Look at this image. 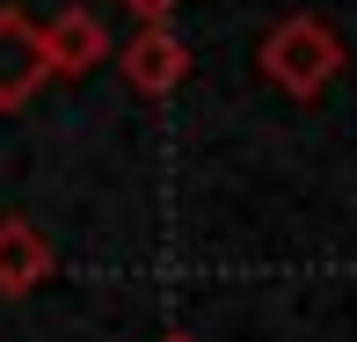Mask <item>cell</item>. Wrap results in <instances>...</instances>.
<instances>
[{"label":"cell","mask_w":357,"mask_h":342,"mask_svg":"<svg viewBox=\"0 0 357 342\" xmlns=\"http://www.w3.org/2000/svg\"><path fill=\"white\" fill-rule=\"evenodd\" d=\"M255 66H263V80L278 95H291V102H314V95H328L335 80H343L350 66V44L343 29L328 22V15H284V22H270V37L255 44Z\"/></svg>","instance_id":"1"},{"label":"cell","mask_w":357,"mask_h":342,"mask_svg":"<svg viewBox=\"0 0 357 342\" xmlns=\"http://www.w3.org/2000/svg\"><path fill=\"white\" fill-rule=\"evenodd\" d=\"M124 15H132V22H175V8H183V0H117Z\"/></svg>","instance_id":"6"},{"label":"cell","mask_w":357,"mask_h":342,"mask_svg":"<svg viewBox=\"0 0 357 342\" xmlns=\"http://www.w3.org/2000/svg\"><path fill=\"white\" fill-rule=\"evenodd\" d=\"M109 59H117V80L139 102H160L190 80V44L175 37V22H139L124 44H109Z\"/></svg>","instance_id":"2"},{"label":"cell","mask_w":357,"mask_h":342,"mask_svg":"<svg viewBox=\"0 0 357 342\" xmlns=\"http://www.w3.org/2000/svg\"><path fill=\"white\" fill-rule=\"evenodd\" d=\"M52 80V59H44V29L37 15L22 8H0V117H15V109L29 102V95Z\"/></svg>","instance_id":"3"},{"label":"cell","mask_w":357,"mask_h":342,"mask_svg":"<svg viewBox=\"0 0 357 342\" xmlns=\"http://www.w3.org/2000/svg\"><path fill=\"white\" fill-rule=\"evenodd\" d=\"M160 342H197V335H183V328H175V335H160Z\"/></svg>","instance_id":"7"},{"label":"cell","mask_w":357,"mask_h":342,"mask_svg":"<svg viewBox=\"0 0 357 342\" xmlns=\"http://www.w3.org/2000/svg\"><path fill=\"white\" fill-rule=\"evenodd\" d=\"M44 29V59H52V80H88L95 66L109 59V29L95 8H59Z\"/></svg>","instance_id":"4"},{"label":"cell","mask_w":357,"mask_h":342,"mask_svg":"<svg viewBox=\"0 0 357 342\" xmlns=\"http://www.w3.org/2000/svg\"><path fill=\"white\" fill-rule=\"evenodd\" d=\"M52 270H59V248H52V233H44V226L0 219V299H29Z\"/></svg>","instance_id":"5"}]
</instances>
